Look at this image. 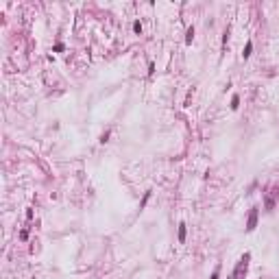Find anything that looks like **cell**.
Returning a JSON list of instances; mask_svg holds the SVG:
<instances>
[{
    "label": "cell",
    "mask_w": 279,
    "mask_h": 279,
    "mask_svg": "<svg viewBox=\"0 0 279 279\" xmlns=\"http://www.w3.org/2000/svg\"><path fill=\"white\" fill-rule=\"evenodd\" d=\"M249 257H251L249 253L242 255V260H240V264H238V268H235V273H233V279H238L242 273H246V262H249Z\"/></svg>",
    "instance_id": "1"
},
{
    "label": "cell",
    "mask_w": 279,
    "mask_h": 279,
    "mask_svg": "<svg viewBox=\"0 0 279 279\" xmlns=\"http://www.w3.org/2000/svg\"><path fill=\"white\" fill-rule=\"evenodd\" d=\"M257 227V207H253L251 209V214H249V220H246V231H253Z\"/></svg>",
    "instance_id": "2"
},
{
    "label": "cell",
    "mask_w": 279,
    "mask_h": 279,
    "mask_svg": "<svg viewBox=\"0 0 279 279\" xmlns=\"http://www.w3.org/2000/svg\"><path fill=\"white\" fill-rule=\"evenodd\" d=\"M251 50H253V42L249 39V42H246V46H244V52H242V57H244V59H249V57H251Z\"/></svg>",
    "instance_id": "3"
},
{
    "label": "cell",
    "mask_w": 279,
    "mask_h": 279,
    "mask_svg": "<svg viewBox=\"0 0 279 279\" xmlns=\"http://www.w3.org/2000/svg\"><path fill=\"white\" fill-rule=\"evenodd\" d=\"M179 242H186V225H179Z\"/></svg>",
    "instance_id": "4"
},
{
    "label": "cell",
    "mask_w": 279,
    "mask_h": 279,
    "mask_svg": "<svg viewBox=\"0 0 279 279\" xmlns=\"http://www.w3.org/2000/svg\"><path fill=\"white\" fill-rule=\"evenodd\" d=\"M192 39H194V29L190 26V29H187V37H186V44H187V46L192 44Z\"/></svg>",
    "instance_id": "5"
},
{
    "label": "cell",
    "mask_w": 279,
    "mask_h": 279,
    "mask_svg": "<svg viewBox=\"0 0 279 279\" xmlns=\"http://www.w3.org/2000/svg\"><path fill=\"white\" fill-rule=\"evenodd\" d=\"M240 107V96L238 94H233V98H231V109H238Z\"/></svg>",
    "instance_id": "6"
},
{
    "label": "cell",
    "mask_w": 279,
    "mask_h": 279,
    "mask_svg": "<svg viewBox=\"0 0 279 279\" xmlns=\"http://www.w3.org/2000/svg\"><path fill=\"white\" fill-rule=\"evenodd\" d=\"M148 198H150V192H146V194H144V198H142V205H140V207H144V205L148 203Z\"/></svg>",
    "instance_id": "7"
},
{
    "label": "cell",
    "mask_w": 279,
    "mask_h": 279,
    "mask_svg": "<svg viewBox=\"0 0 279 279\" xmlns=\"http://www.w3.org/2000/svg\"><path fill=\"white\" fill-rule=\"evenodd\" d=\"M133 31H135V33H142V24H140V22H133Z\"/></svg>",
    "instance_id": "8"
},
{
    "label": "cell",
    "mask_w": 279,
    "mask_h": 279,
    "mask_svg": "<svg viewBox=\"0 0 279 279\" xmlns=\"http://www.w3.org/2000/svg\"><path fill=\"white\" fill-rule=\"evenodd\" d=\"M107 138H109V133H107V131H105V133H103V135H100V142H103V144H105V142H107Z\"/></svg>",
    "instance_id": "9"
},
{
    "label": "cell",
    "mask_w": 279,
    "mask_h": 279,
    "mask_svg": "<svg viewBox=\"0 0 279 279\" xmlns=\"http://www.w3.org/2000/svg\"><path fill=\"white\" fill-rule=\"evenodd\" d=\"M218 273H220V266H216V271H214V275H212V279H218Z\"/></svg>",
    "instance_id": "10"
}]
</instances>
